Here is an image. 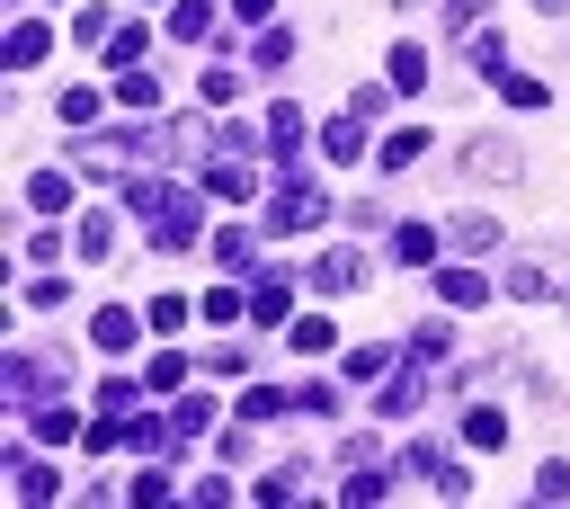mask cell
I'll return each instance as SVG.
<instances>
[{
    "label": "cell",
    "mask_w": 570,
    "mask_h": 509,
    "mask_svg": "<svg viewBox=\"0 0 570 509\" xmlns=\"http://www.w3.org/2000/svg\"><path fill=\"white\" fill-rule=\"evenodd\" d=\"M196 197H205V179H125V215L152 224V250L196 241Z\"/></svg>",
    "instance_id": "cell-1"
},
{
    "label": "cell",
    "mask_w": 570,
    "mask_h": 509,
    "mask_svg": "<svg viewBox=\"0 0 570 509\" xmlns=\"http://www.w3.org/2000/svg\"><path fill=\"white\" fill-rule=\"evenodd\" d=\"M321 215H330V197H321L312 179H295V188H276V197H267V233H312Z\"/></svg>",
    "instance_id": "cell-2"
},
{
    "label": "cell",
    "mask_w": 570,
    "mask_h": 509,
    "mask_svg": "<svg viewBox=\"0 0 570 509\" xmlns=\"http://www.w3.org/2000/svg\"><path fill=\"white\" fill-rule=\"evenodd\" d=\"M142 152H152V135H99V144H81V170L107 179V170H134Z\"/></svg>",
    "instance_id": "cell-3"
},
{
    "label": "cell",
    "mask_w": 570,
    "mask_h": 509,
    "mask_svg": "<svg viewBox=\"0 0 570 509\" xmlns=\"http://www.w3.org/2000/svg\"><path fill=\"white\" fill-rule=\"evenodd\" d=\"M205 188H214V197H232V206H241V197H259V170H250L241 152H224V161L205 170Z\"/></svg>",
    "instance_id": "cell-4"
},
{
    "label": "cell",
    "mask_w": 570,
    "mask_h": 509,
    "mask_svg": "<svg viewBox=\"0 0 570 509\" xmlns=\"http://www.w3.org/2000/svg\"><path fill=\"white\" fill-rule=\"evenodd\" d=\"M321 152H330V161H356V152H366V116L347 108L339 125H321Z\"/></svg>",
    "instance_id": "cell-5"
},
{
    "label": "cell",
    "mask_w": 570,
    "mask_h": 509,
    "mask_svg": "<svg viewBox=\"0 0 570 509\" xmlns=\"http://www.w3.org/2000/svg\"><path fill=\"white\" fill-rule=\"evenodd\" d=\"M437 241H446L437 224H401V233H392V260H410V269H428V260H437Z\"/></svg>",
    "instance_id": "cell-6"
},
{
    "label": "cell",
    "mask_w": 570,
    "mask_h": 509,
    "mask_svg": "<svg viewBox=\"0 0 570 509\" xmlns=\"http://www.w3.org/2000/svg\"><path fill=\"white\" fill-rule=\"evenodd\" d=\"M437 295L472 313V304H490V278H481V269H446V278H437Z\"/></svg>",
    "instance_id": "cell-7"
},
{
    "label": "cell",
    "mask_w": 570,
    "mask_h": 509,
    "mask_svg": "<svg viewBox=\"0 0 570 509\" xmlns=\"http://www.w3.org/2000/svg\"><path fill=\"white\" fill-rule=\"evenodd\" d=\"M134 331H142V323H134V313H125V304H107V313H99V323H90V340H99V349H134Z\"/></svg>",
    "instance_id": "cell-8"
},
{
    "label": "cell",
    "mask_w": 570,
    "mask_h": 509,
    "mask_svg": "<svg viewBox=\"0 0 570 509\" xmlns=\"http://www.w3.org/2000/svg\"><path fill=\"white\" fill-rule=\"evenodd\" d=\"M170 36L205 45V36H214V0H179V10H170Z\"/></svg>",
    "instance_id": "cell-9"
},
{
    "label": "cell",
    "mask_w": 570,
    "mask_h": 509,
    "mask_svg": "<svg viewBox=\"0 0 570 509\" xmlns=\"http://www.w3.org/2000/svg\"><path fill=\"white\" fill-rule=\"evenodd\" d=\"M116 108H134V116H152V108H161V81H152V72H125V81H116Z\"/></svg>",
    "instance_id": "cell-10"
},
{
    "label": "cell",
    "mask_w": 570,
    "mask_h": 509,
    "mask_svg": "<svg viewBox=\"0 0 570 509\" xmlns=\"http://www.w3.org/2000/svg\"><path fill=\"white\" fill-rule=\"evenodd\" d=\"M464 170H472V179H509V170H517V152H509V144H472V152H464Z\"/></svg>",
    "instance_id": "cell-11"
},
{
    "label": "cell",
    "mask_w": 570,
    "mask_h": 509,
    "mask_svg": "<svg viewBox=\"0 0 570 509\" xmlns=\"http://www.w3.org/2000/svg\"><path fill=\"white\" fill-rule=\"evenodd\" d=\"M27 429L45 438V448H54V438H71V429H81V420H71L62 403H27Z\"/></svg>",
    "instance_id": "cell-12"
},
{
    "label": "cell",
    "mask_w": 570,
    "mask_h": 509,
    "mask_svg": "<svg viewBox=\"0 0 570 509\" xmlns=\"http://www.w3.org/2000/svg\"><path fill=\"white\" fill-rule=\"evenodd\" d=\"M0 394H10V403H36V358H0Z\"/></svg>",
    "instance_id": "cell-13"
},
{
    "label": "cell",
    "mask_w": 570,
    "mask_h": 509,
    "mask_svg": "<svg viewBox=\"0 0 570 509\" xmlns=\"http://www.w3.org/2000/svg\"><path fill=\"white\" fill-rule=\"evenodd\" d=\"M446 241H464V250H499V224H490V215H455Z\"/></svg>",
    "instance_id": "cell-14"
},
{
    "label": "cell",
    "mask_w": 570,
    "mask_h": 509,
    "mask_svg": "<svg viewBox=\"0 0 570 509\" xmlns=\"http://www.w3.org/2000/svg\"><path fill=\"white\" fill-rule=\"evenodd\" d=\"M19 465V500H54L62 483H54V465H36V456H10Z\"/></svg>",
    "instance_id": "cell-15"
},
{
    "label": "cell",
    "mask_w": 570,
    "mask_h": 509,
    "mask_svg": "<svg viewBox=\"0 0 570 509\" xmlns=\"http://www.w3.org/2000/svg\"><path fill=\"white\" fill-rule=\"evenodd\" d=\"M27 206H36V215H62V206H71V179L36 170V188H27Z\"/></svg>",
    "instance_id": "cell-16"
},
{
    "label": "cell",
    "mask_w": 570,
    "mask_h": 509,
    "mask_svg": "<svg viewBox=\"0 0 570 509\" xmlns=\"http://www.w3.org/2000/svg\"><path fill=\"white\" fill-rule=\"evenodd\" d=\"M392 90H428V54L419 45H392Z\"/></svg>",
    "instance_id": "cell-17"
},
{
    "label": "cell",
    "mask_w": 570,
    "mask_h": 509,
    "mask_svg": "<svg viewBox=\"0 0 570 509\" xmlns=\"http://www.w3.org/2000/svg\"><path fill=\"white\" fill-rule=\"evenodd\" d=\"M116 250V215H81V260H107Z\"/></svg>",
    "instance_id": "cell-18"
},
{
    "label": "cell",
    "mask_w": 570,
    "mask_h": 509,
    "mask_svg": "<svg viewBox=\"0 0 570 509\" xmlns=\"http://www.w3.org/2000/svg\"><path fill=\"white\" fill-rule=\"evenodd\" d=\"M428 152V135H419V125H401V135H384V170H410Z\"/></svg>",
    "instance_id": "cell-19"
},
{
    "label": "cell",
    "mask_w": 570,
    "mask_h": 509,
    "mask_svg": "<svg viewBox=\"0 0 570 509\" xmlns=\"http://www.w3.org/2000/svg\"><path fill=\"white\" fill-rule=\"evenodd\" d=\"M170 438H179V429H161V420H125V448H134V456H161Z\"/></svg>",
    "instance_id": "cell-20"
},
{
    "label": "cell",
    "mask_w": 570,
    "mask_h": 509,
    "mask_svg": "<svg viewBox=\"0 0 570 509\" xmlns=\"http://www.w3.org/2000/svg\"><path fill=\"white\" fill-rule=\"evenodd\" d=\"M428 403V375L410 366V375H392V394H384V411H419Z\"/></svg>",
    "instance_id": "cell-21"
},
{
    "label": "cell",
    "mask_w": 570,
    "mask_h": 509,
    "mask_svg": "<svg viewBox=\"0 0 570 509\" xmlns=\"http://www.w3.org/2000/svg\"><path fill=\"white\" fill-rule=\"evenodd\" d=\"M267 144L295 152V144H304V116H295V108H267Z\"/></svg>",
    "instance_id": "cell-22"
},
{
    "label": "cell",
    "mask_w": 570,
    "mask_h": 509,
    "mask_svg": "<svg viewBox=\"0 0 570 509\" xmlns=\"http://www.w3.org/2000/svg\"><path fill=\"white\" fill-rule=\"evenodd\" d=\"M214 260H224V269H250L259 241H250V233H214Z\"/></svg>",
    "instance_id": "cell-23"
},
{
    "label": "cell",
    "mask_w": 570,
    "mask_h": 509,
    "mask_svg": "<svg viewBox=\"0 0 570 509\" xmlns=\"http://www.w3.org/2000/svg\"><path fill=\"white\" fill-rule=\"evenodd\" d=\"M170 429H179V438H205V429H214V403H205V394H187V403H179V420H170Z\"/></svg>",
    "instance_id": "cell-24"
},
{
    "label": "cell",
    "mask_w": 570,
    "mask_h": 509,
    "mask_svg": "<svg viewBox=\"0 0 570 509\" xmlns=\"http://www.w3.org/2000/svg\"><path fill=\"white\" fill-rule=\"evenodd\" d=\"M179 375H187V358H170V349H161L152 366H142V385H152V394H179Z\"/></svg>",
    "instance_id": "cell-25"
},
{
    "label": "cell",
    "mask_w": 570,
    "mask_h": 509,
    "mask_svg": "<svg viewBox=\"0 0 570 509\" xmlns=\"http://www.w3.org/2000/svg\"><path fill=\"white\" fill-rule=\"evenodd\" d=\"M464 438H472V448H499V438H509V420H499V411H490V403H481V411H472V420H464Z\"/></svg>",
    "instance_id": "cell-26"
},
{
    "label": "cell",
    "mask_w": 570,
    "mask_h": 509,
    "mask_svg": "<svg viewBox=\"0 0 570 509\" xmlns=\"http://www.w3.org/2000/svg\"><path fill=\"white\" fill-rule=\"evenodd\" d=\"M54 108H62V125H99V90H62Z\"/></svg>",
    "instance_id": "cell-27"
},
{
    "label": "cell",
    "mask_w": 570,
    "mask_h": 509,
    "mask_svg": "<svg viewBox=\"0 0 570 509\" xmlns=\"http://www.w3.org/2000/svg\"><path fill=\"white\" fill-rule=\"evenodd\" d=\"M250 313H259V323H285V278H259V295H250Z\"/></svg>",
    "instance_id": "cell-28"
},
{
    "label": "cell",
    "mask_w": 570,
    "mask_h": 509,
    "mask_svg": "<svg viewBox=\"0 0 570 509\" xmlns=\"http://www.w3.org/2000/svg\"><path fill=\"white\" fill-rule=\"evenodd\" d=\"M36 54H45V27H10V72H27Z\"/></svg>",
    "instance_id": "cell-29"
},
{
    "label": "cell",
    "mask_w": 570,
    "mask_h": 509,
    "mask_svg": "<svg viewBox=\"0 0 570 509\" xmlns=\"http://www.w3.org/2000/svg\"><path fill=\"white\" fill-rule=\"evenodd\" d=\"M312 286H321V295H339V286H356V260H339V250H330V260L312 269Z\"/></svg>",
    "instance_id": "cell-30"
},
{
    "label": "cell",
    "mask_w": 570,
    "mask_h": 509,
    "mask_svg": "<svg viewBox=\"0 0 570 509\" xmlns=\"http://www.w3.org/2000/svg\"><path fill=\"white\" fill-rule=\"evenodd\" d=\"M384 366H392L384 349H347V385H375V375H384Z\"/></svg>",
    "instance_id": "cell-31"
},
{
    "label": "cell",
    "mask_w": 570,
    "mask_h": 509,
    "mask_svg": "<svg viewBox=\"0 0 570 509\" xmlns=\"http://www.w3.org/2000/svg\"><path fill=\"white\" fill-rule=\"evenodd\" d=\"M472 63H481V72H499V63H509V45H499V27H472Z\"/></svg>",
    "instance_id": "cell-32"
},
{
    "label": "cell",
    "mask_w": 570,
    "mask_h": 509,
    "mask_svg": "<svg viewBox=\"0 0 570 509\" xmlns=\"http://www.w3.org/2000/svg\"><path fill=\"white\" fill-rule=\"evenodd\" d=\"M285 340H295L304 358H321V349H330V323H321V313H312V323H295V331H285Z\"/></svg>",
    "instance_id": "cell-33"
},
{
    "label": "cell",
    "mask_w": 570,
    "mask_h": 509,
    "mask_svg": "<svg viewBox=\"0 0 570 509\" xmlns=\"http://www.w3.org/2000/svg\"><path fill=\"white\" fill-rule=\"evenodd\" d=\"M107 45V63H125V72H134V54H142V27H116V36H99Z\"/></svg>",
    "instance_id": "cell-34"
},
{
    "label": "cell",
    "mask_w": 570,
    "mask_h": 509,
    "mask_svg": "<svg viewBox=\"0 0 570 509\" xmlns=\"http://www.w3.org/2000/svg\"><path fill=\"white\" fill-rule=\"evenodd\" d=\"M27 304H36V313H62V304H71V286H62V278H36V286H27Z\"/></svg>",
    "instance_id": "cell-35"
},
{
    "label": "cell",
    "mask_w": 570,
    "mask_h": 509,
    "mask_svg": "<svg viewBox=\"0 0 570 509\" xmlns=\"http://www.w3.org/2000/svg\"><path fill=\"white\" fill-rule=\"evenodd\" d=\"M232 90H241V72H224V63H205V108H224Z\"/></svg>",
    "instance_id": "cell-36"
},
{
    "label": "cell",
    "mask_w": 570,
    "mask_h": 509,
    "mask_svg": "<svg viewBox=\"0 0 570 509\" xmlns=\"http://www.w3.org/2000/svg\"><path fill=\"white\" fill-rule=\"evenodd\" d=\"M509 295H526V304H535V295H552V278H544V269H509Z\"/></svg>",
    "instance_id": "cell-37"
},
{
    "label": "cell",
    "mask_w": 570,
    "mask_h": 509,
    "mask_svg": "<svg viewBox=\"0 0 570 509\" xmlns=\"http://www.w3.org/2000/svg\"><path fill=\"white\" fill-rule=\"evenodd\" d=\"M276 10V0H232V19H267Z\"/></svg>",
    "instance_id": "cell-38"
}]
</instances>
